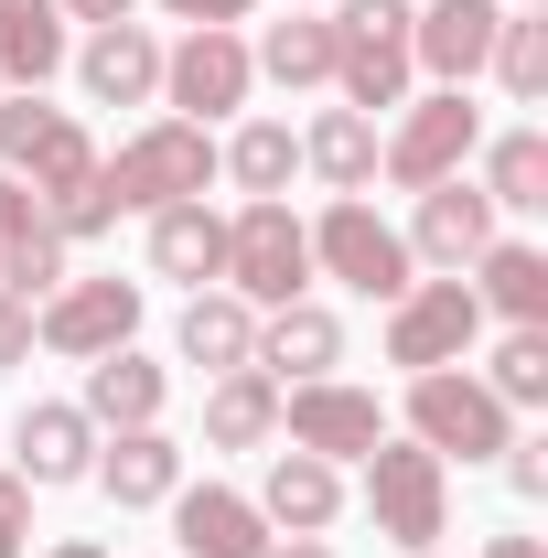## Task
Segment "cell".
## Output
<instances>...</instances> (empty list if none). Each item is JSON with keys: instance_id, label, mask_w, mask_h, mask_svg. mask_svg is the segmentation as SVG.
<instances>
[{"instance_id": "d6a6232c", "label": "cell", "mask_w": 548, "mask_h": 558, "mask_svg": "<svg viewBox=\"0 0 548 558\" xmlns=\"http://www.w3.org/2000/svg\"><path fill=\"white\" fill-rule=\"evenodd\" d=\"M484 398H495V409H548V323H516V333L495 344Z\"/></svg>"}, {"instance_id": "8fae6325", "label": "cell", "mask_w": 548, "mask_h": 558, "mask_svg": "<svg viewBox=\"0 0 548 558\" xmlns=\"http://www.w3.org/2000/svg\"><path fill=\"white\" fill-rule=\"evenodd\" d=\"M279 429H290V451L366 462V451L388 440V409H377L366 387H334V376H312V387H279Z\"/></svg>"}, {"instance_id": "8992f818", "label": "cell", "mask_w": 548, "mask_h": 558, "mask_svg": "<svg viewBox=\"0 0 548 558\" xmlns=\"http://www.w3.org/2000/svg\"><path fill=\"white\" fill-rule=\"evenodd\" d=\"M409 440L419 451H463V462H495L505 440H516V409H495L484 398V376H452V365H430V376H409Z\"/></svg>"}, {"instance_id": "277c9868", "label": "cell", "mask_w": 548, "mask_h": 558, "mask_svg": "<svg viewBox=\"0 0 548 558\" xmlns=\"http://www.w3.org/2000/svg\"><path fill=\"white\" fill-rule=\"evenodd\" d=\"M366 515H377V537H398L409 558H430V537L452 526V473H441V451L377 440V451H366Z\"/></svg>"}, {"instance_id": "e575fe53", "label": "cell", "mask_w": 548, "mask_h": 558, "mask_svg": "<svg viewBox=\"0 0 548 558\" xmlns=\"http://www.w3.org/2000/svg\"><path fill=\"white\" fill-rule=\"evenodd\" d=\"M22 526H33V484L0 473V558H22Z\"/></svg>"}, {"instance_id": "f35d334b", "label": "cell", "mask_w": 548, "mask_h": 558, "mask_svg": "<svg viewBox=\"0 0 548 558\" xmlns=\"http://www.w3.org/2000/svg\"><path fill=\"white\" fill-rule=\"evenodd\" d=\"M140 0H65V22H86V33H97V22H130Z\"/></svg>"}, {"instance_id": "5b68a950", "label": "cell", "mask_w": 548, "mask_h": 558, "mask_svg": "<svg viewBox=\"0 0 548 558\" xmlns=\"http://www.w3.org/2000/svg\"><path fill=\"white\" fill-rule=\"evenodd\" d=\"M312 269H334L355 301H398L419 258H409V236L366 205V194H334V205H323V226H312Z\"/></svg>"}, {"instance_id": "cb8c5ba5", "label": "cell", "mask_w": 548, "mask_h": 558, "mask_svg": "<svg viewBox=\"0 0 548 558\" xmlns=\"http://www.w3.org/2000/svg\"><path fill=\"white\" fill-rule=\"evenodd\" d=\"M151 269H162V279H194V290L226 279V215H215L205 194H194V205H162V215H151Z\"/></svg>"}, {"instance_id": "6da1fadb", "label": "cell", "mask_w": 548, "mask_h": 558, "mask_svg": "<svg viewBox=\"0 0 548 558\" xmlns=\"http://www.w3.org/2000/svg\"><path fill=\"white\" fill-rule=\"evenodd\" d=\"M108 205L119 215H162V205H194L215 183V130L205 119H151L140 140H119V161H97Z\"/></svg>"}, {"instance_id": "ffe728a7", "label": "cell", "mask_w": 548, "mask_h": 558, "mask_svg": "<svg viewBox=\"0 0 548 558\" xmlns=\"http://www.w3.org/2000/svg\"><path fill=\"white\" fill-rule=\"evenodd\" d=\"M11 473H22V484H86V473H97L86 409H22L11 418Z\"/></svg>"}, {"instance_id": "7402d4cb", "label": "cell", "mask_w": 548, "mask_h": 558, "mask_svg": "<svg viewBox=\"0 0 548 558\" xmlns=\"http://www.w3.org/2000/svg\"><path fill=\"white\" fill-rule=\"evenodd\" d=\"M86 484H108V505H172L183 494V451L162 429H108V451H97Z\"/></svg>"}, {"instance_id": "5bb4252c", "label": "cell", "mask_w": 548, "mask_h": 558, "mask_svg": "<svg viewBox=\"0 0 548 558\" xmlns=\"http://www.w3.org/2000/svg\"><path fill=\"white\" fill-rule=\"evenodd\" d=\"M495 22H505V0H419L409 11V65H430L441 86H474L484 54H495Z\"/></svg>"}, {"instance_id": "30bf717a", "label": "cell", "mask_w": 548, "mask_h": 558, "mask_svg": "<svg viewBox=\"0 0 548 558\" xmlns=\"http://www.w3.org/2000/svg\"><path fill=\"white\" fill-rule=\"evenodd\" d=\"M474 140H484V108L463 97V86H441V97H409V108H398V130L377 140V172L419 194V183L463 172V161H474Z\"/></svg>"}, {"instance_id": "e0dca14e", "label": "cell", "mask_w": 548, "mask_h": 558, "mask_svg": "<svg viewBox=\"0 0 548 558\" xmlns=\"http://www.w3.org/2000/svg\"><path fill=\"white\" fill-rule=\"evenodd\" d=\"M75 75H86L97 108H140V97H162V44H151L140 22H97V33L75 44Z\"/></svg>"}, {"instance_id": "1f68e13d", "label": "cell", "mask_w": 548, "mask_h": 558, "mask_svg": "<svg viewBox=\"0 0 548 558\" xmlns=\"http://www.w3.org/2000/svg\"><path fill=\"white\" fill-rule=\"evenodd\" d=\"M484 65L505 75V97H516V108H538V97H548V11H505Z\"/></svg>"}, {"instance_id": "ab89813d", "label": "cell", "mask_w": 548, "mask_h": 558, "mask_svg": "<svg viewBox=\"0 0 548 558\" xmlns=\"http://www.w3.org/2000/svg\"><path fill=\"white\" fill-rule=\"evenodd\" d=\"M259 558H334V548H323V537H270Z\"/></svg>"}, {"instance_id": "2e32d148", "label": "cell", "mask_w": 548, "mask_h": 558, "mask_svg": "<svg viewBox=\"0 0 548 558\" xmlns=\"http://www.w3.org/2000/svg\"><path fill=\"white\" fill-rule=\"evenodd\" d=\"M172 548L183 558H259L270 548V515L226 484H183L172 494Z\"/></svg>"}, {"instance_id": "ba28073f", "label": "cell", "mask_w": 548, "mask_h": 558, "mask_svg": "<svg viewBox=\"0 0 548 558\" xmlns=\"http://www.w3.org/2000/svg\"><path fill=\"white\" fill-rule=\"evenodd\" d=\"M130 333H140V279H55V290L33 301V344L75 354V365L119 354Z\"/></svg>"}, {"instance_id": "4fadbf2b", "label": "cell", "mask_w": 548, "mask_h": 558, "mask_svg": "<svg viewBox=\"0 0 548 558\" xmlns=\"http://www.w3.org/2000/svg\"><path fill=\"white\" fill-rule=\"evenodd\" d=\"M484 247H495V205H484V183H463V172H441V183H419V215H409V258H430V269H474Z\"/></svg>"}, {"instance_id": "7a4b0ae2", "label": "cell", "mask_w": 548, "mask_h": 558, "mask_svg": "<svg viewBox=\"0 0 548 558\" xmlns=\"http://www.w3.org/2000/svg\"><path fill=\"white\" fill-rule=\"evenodd\" d=\"M409 11L419 0H344L334 22V86H344V108L355 119H377V108H409Z\"/></svg>"}, {"instance_id": "603a6c76", "label": "cell", "mask_w": 548, "mask_h": 558, "mask_svg": "<svg viewBox=\"0 0 548 558\" xmlns=\"http://www.w3.org/2000/svg\"><path fill=\"white\" fill-rule=\"evenodd\" d=\"M172 344H183V365H205V376H237V365L259 354V312H248L237 290H194L183 323H172Z\"/></svg>"}, {"instance_id": "d590c367", "label": "cell", "mask_w": 548, "mask_h": 558, "mask_svg": "<svg viewBox=\"0 0 548 558\" xmlns=\"http://www.w3.org/2000/svg\"><path fill=\"white\" fill-rule=\"evenodd\" d=\"M0 365H33V301L0 290Z\"/></svg>"}, {"instance_id": "4316f807", "label": "cell", "mask_w": 548, "mask_h": 558, "mask_svg": "<svg viewBox=\"0 0 548 558\" xmlns=\"http://www.w3.org/2000/svg\"><path fill=\"white\" fill-rule=\"evenodd\" d=\"M270 429H279V376H259V365L215 376V398H205V440L215 451H259Z\"/></svg>"}, {"instance_id": "3957f363", "label": "cell", "mask_w": 548, "mask_h": 558, "mask_svg": "<svg viewBox=\"0 0 548 558\" xmlns=\"http://www.w3.org/2000/svg\"><path fill=\"white\" fill-rule=\"evenodd\" d=\"M226 290H237L248 312H279V301L312 290V226L279 205V194L226 215Z\"/></svg>"}, {"instance_id": "484cf974", "label": "cell", "mask_w": 548, "mask_h": 558, "mask_svg": "<svg viewBox=\"0 0 548 558\" xmlns=\"http://www.w3.org/2000/svg\"><path fill=\"white\" fill-rule=\"evenodd\" d=\"M474 301L484 312H505V323H548V258L527 236H495L474 258Z\"/></svg>"}, {"instance_id": "74e56055", "label": "cell", "mask_w": 548, "mask_h": 558, "mask_svg": "<svg viewBox=\"0 0 548 558\" xmlns=\"http://www.w3.org/2000/svg\"><path fill=\"white\" fill-rule=\"evenodd\" d=\"M162 11H172V22H226V33H237L259 0H162Z\"/></svg>"}, {"instance_id": "83f0119b", "label": "cell", "mask_w": 548, "mask_h": 558, "mask_svg": "<svg viewBox=\"0 0 548 558\" xmlns=\"http://www.w3.org/2000/svg\"><path fill=\"white\" fill-rule=\"evenodd\" d=\"M301 161H312L334 194H366V183H377V119H355V108H323V119L301 130Z\"/></svg>"}, {"instance_id": "7c38bea8", "label": "cell", "mask_w": 548, "mask_h": 558, "mask_svg": "<svg viewBox=\"0 0 548 558\" xmlns=\"http://www.w3.org/2000/svg\"><path fill=\"white\" fill-rule=\"evenodd\" d=\"M248 86H259V65H248V44H237L226 22H194V33L162 54V97H172L183 119H226V108H248Z\"/></svg>"}, {"instance_id": "f1b7e54d", "label": "cell", "mask_w": 548, "mask_h": 558, "mask_svg": "<svg viewBox=\"0 0 548 558\" xmlns=\"http://www.w3.org/2000/svg\"><path fill=\"white\" fill-rule=\"evenodd\" d=\"M215 172H237V194L259 205V194H290V172H301V140L279 130V119H248V130L215 150Z\"/></svg>"}, {"instance_id": "9c48e42d", "label": "cell", "mask_w": 548, "mask_h": 558, "mask_svg": "<svg viewBox=\"0 0 548 558\" xmlns=\"http://www.w3.org/2000/svg\"><path fill=\"white\" fill-rule=\"evenodd\" d=\"M484 333V301L474 279H409L398 301H388V365H409V376H430V365H463Z\"/></svg>"}, {"instance_id": "60d3db41", "label": "cell", "mask_w": 548, "mask_h": 558, "mask_svg": "<svg viewBox=\"0 0 548 558\" xmlns=\"http://www.w3.org/2000/svg\"><path fill=\"white\" fill-rule=\"evenodd\" d=\"M484 558H548V548H538V537H495Z\"/></svg>"}, {"instance_id": "9a60e30c", "label": "cell", "mask_w": 548, "mask_h": 558, "mask_svg": "<svg viewBox=\"0 0 548 558\" xmlns=\"http://www.w3.org/2000/svg\"><path fill=\"white\" fill-rule=\"evenodd\" d=\"M55 279H65V236H55V215H44L33 183L0 172V290H11V301H44Z\"/></svg>"}, {"instance_id": "8d00e7d4", "label": "cell", "mask_w": 548, "mask_h": 558, "mask_svg": "<svg viewBox=\"0 0 548 558\" xmlns=\"http://www.w3.org/2000/svg\"><path fill=\"white\" fill-rule=\"evenodd\" d=\"M505 484H516V494H548V440H505Z\"/></svg>"}, {"instance_id": "44dd1931", "label": "cell", "mask_w": 548, "mask_h": 558, "mask_svg": "<svg viewBox=\"0 0 548 558\" xmlns=\"http://www.w3.org/2000/svg\"><path fill=\"white\" fill-rule=\"evenodd\" d=\"M259 515H270V526H290V537H323V526L344 515V473L323 462V451H270Z\"/></svg>"}, {"instance_id": "b9f144b4", "label": "cell", "mask_w": 548, "mask_h": 558, "mask_svg": "<svg viewBox=\"0 0 548 558\" xmlns=\"http://www.w3.org/2000/svg\"><path fill=\"white\" fill-rule=\"evenodd\" d=\"M55 558H108V548H86V537H65V548H55Z\"/></svg>"}, {"instance_id": "d6986e66", "label": "cell", "mask_w": 548, "mask_h": 558, "mask_svg": "<svg viewBox=\"0 0 548 558\" xmlns=\"http://www.w3.org/2000/svg\"><path fill=\"white\" fill-rule=\"evenodd\" d=\"M162 398H172V376L151 365L140 344H119V354H97L86 365V429H162Z\"/></svg>"}, {"instance_id": "ac0fdd59", "label": "cell", "mask_w": 548, "mask_h": 558, "mask_svg": "<svg viewBox=\"0 0 548 558\" xmlns=\"http://www.w3.org/2000/svg\"><path fill=\"white\" fill-rule=\"evenodd\" d=\"M344 354V323L323 312V301H279V312H259V376H290V387H312V376H334Z\"/></svg>"}, {"instance_id": "d4e9b609", "label": "cell", "mask_w": 548, "mask_h": 558, "mask_svg": "<svg viewBox=\"0 0 548 558\" xmlns=\"http://www.w3.org/2000/svg\"><path fill=\"white\" fill-rule=\"evenodd\" d=\"M65 65V0H0V86H44Z\"/></svg>"}, {"instance_id": "f546056e", "label": "cell", "mask_w": 548, "mask_h": 558, "mask_svg": "<svg viewBox=\"0 0 548 558\" xmlns=\"http://www.w3.org/2000/svg\"><path fill=\"white\" fill-rule=\"evenodd\" d=\"M484 205L495 215H548V140L538 130H505L495 161H484Z\"/></svg>"}, {"instance_id": "4dcf8cb0", "label": "cell", "mask_w": 548, "mask_h": 558, "mask_svg": "<svg viewBox=\"0 0 548 558\" xmlns=\"http://www.w3.org/2000/svg\"><path fill=\"white\" fill-rule=\"evenodd\" d=\"M248 65L270 75V86H334V33L290 11V22H270V44H259Z\"/></svg>"}, {"instance_id": "52a82bcc", "label": "cell", "mask_w": 548, "mask_h": 558, "mask_svg": "<svg viewBox=\"0 0 548 558\" xmlns=\"http://www.w3.org/2000/svg\"><path fill=\"white\" fill-rule=\"evenodd\" d=\"M0 172L33 183V194L55 205V194H75V183L97 172V140L75 130L65 108H44V86H22V97L0 108Z\"/></svg>"}, {"instance_id": "836d02e7", "label": "cell", "mask_w": 548, "mask_h": 558, "mask_svg": "<svg viewBox=\"0 0 548 558\" xmlns=\"http://www.w3.org/2000/svg\"><path fill=\"white\" fill-rule=\"evenodd\" d=\"M44 215H55V236H65V247H75V236H108V226H119V205H108V183H97V172H86L75 194H55Z\"/></svg>"}]
</instances>
